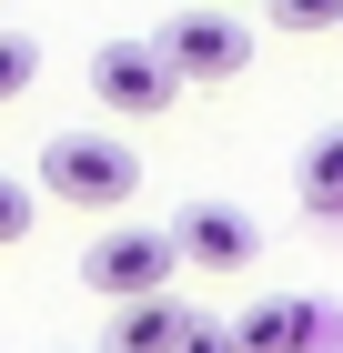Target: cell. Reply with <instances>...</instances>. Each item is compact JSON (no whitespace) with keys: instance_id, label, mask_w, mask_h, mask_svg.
<instances>
[{"instance_id":"6da1fadb","label":"cell","mask_w":343,"mask_h":353,"mask_svg":"<svg viewBox=\"0 0 343 353\" xmlns=\"http://www.w3.org/2000/svg\"><path fill=\"white\" fill-rule=\"evenodd\" d=\"M41 192L71 202V212H111L121 222V202L141 192V152L111 141V132H51L41 141Z\"/></svg>"},{"instance_id":"7a4b0ae2","label":"cell","mask_w":343,"mask_h":353,"mask_svg":"<svg viewBox=\"0 0 343 353\" xmlns=\"http://www.w3.org/2000/svg\"><path fill=\"white\" fill-rule=\"evenodd\" d=\"M172 232L161 222H111V232H91L81 243V283L101 303H141V293H172Z\"/></svg>"},{"instance_id":"3957f363","label":"cell","mask_w":343,"mask_h":353,"mask_svg":"<svg viewBox=\"0 0 343 353\" xmlns=\"http://www.w3.org/2000/svg\"><path fill=\"white\" fill-rule=\"evenodd\" d=\"M152 51L172 61V81H242L253 71V21H233V10H172V21L152 30Z\"/></svg>"},{"instance_id":"277c9868","label":"cell","mask_w":343,"mask_h":353,"mask_svg":"<svg viewBox=\"0 0 343 353\" xmlns=\"http://www.w3.org/2000/svg\"><path fill=\"white\" fill-rule=\"evenodd\" d=\"M161 232H172V263H192V272H253L263 263V232L233 202H182Z\"/></svg>"},{"instance_id":"5b68a950","label":"cell","mask_w":343,"mask_h":353,"mask_svg":"<svg viewBox=\"0 0 343 353\" xmlns=\"http://www.w3.org/2000/svg\"><path fill=\"white\" fill-rule=\"evenodd\" d=\"M91 91H101L121 121H161V111L182 101V81H172V61L152 51V41H101L91 51Z\"/></svg>"},{"instance_id":"8992f818","label":"cell","mask_w":343,"mask_h":353,"mask_svg":"<svg viewBox=\"0 0 343 353\" xmlns=\"http://www.w3.org/2000/svg\"><path fill=\"white\" fill-rule=\"evenodd\" d=\"M222 343H233V353H303V343H313V303H293V293H253L233 323H222Z\"/></svg>"},{"instance_id":"52a82bcc","label":"cell","mask_w":343,"mask_h":353,"mask_svg":"<svg viewBox=\"0 0 343 353\" xmlns=\"http://www.w3.org/2000/svg\"><path fill=\"white\" fill-rule=\"evenodd\" d=\"M192 323V303L182 293H141V303H111V343L101 353H172Z\"/></svg>"},{"instance_id":"ba28073f","label":"cell","mask_w":343,"mask_h":353,"mask_svg":"<svg viewBox=\"0 0 343 353\" xmlns=\"http://www.w3.org/2000/svg\"><path fill=\"white\" fill-rule=\"evenodd\" d=\"M293 192H303L313 212H343V121L303 141V162H293Z\"/></svg>"},{"instance_id":"9c48e42d","label":"cell","mask_w":343,"mask_h":353,"mask_svg":"<svg viewBox=\"0 0 343 353\" xmlns=\"http://www.w3.org/2000/svg\"><path fill=\"white\" fill-rule=\"evenodd\" d=\"M30 81H41V41H21V30H0V101H21Z\"/></svg>"},{"instance_id":"30bf717a","label":"cell","mask_w":343,"mask_h":353,"mask_svg":"<svg viewBox=\"0 0 343 353\" xmlns=\"http://www.w3.org/2000/svg\"><path fill=\"white\" fill-rule=\"evenodd\" d=\"M273 30H343V0H273Z\"/></svg>"},{"instance_id":"8fae6325","label":"cell","mask_w":343,"mask_h":353,"mask_svg":"<svg viewBox=\"0 0 343 353\" xmlns=\"http://www.w3.org/2000/svg\"><path fill=\"white\" fill-rule=\"evenodd\" d=\"M30 212H41V202H30V182H10V172H0V252L30 243Z\"/></svg>"},{"instance_id":"7c38bea8","label":"cell","mask_w":343,"mask_h":353,"mask_svg":"<svg viewBox=\"0 0 343 353\" xmlns=\"http://www.w3.org/2000/svg\"><path fill=\"white\" fill-rule=\"evenodd\" d=\"M172 353H233V343H222V323H202V313H192V323H182V343H172Z\"/></svg>"}]
</instances>
